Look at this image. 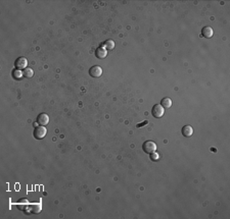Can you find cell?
<instances>
[{
	"mask_svg": "<svg viewBox=\"0 0 230 219\" xmlns=\"http://www.w3.org/2000/svg\"><path fill=\"white\" fill-rule=\"evenodd\" d=\"M193 134V128H192L191 125H184L182 128V135L186 138H189V137L192 136Z\"/></svg>",
	"mask_w": 230,
	"mask_h": 219,
	"instance_id": "cell-8",
	"label": "cell"
},
{
	"mask_svg": "<svg viewBox=\"0 0 230 219\" xmlns=\"http://www.w3.org/2000/svg\"><path fill=\"white\" fill-rule=\"evenodd\" d=\"M103 46L105 48H106L108 50H113L115 48V42L113 40H106V41L103 43Z\"/></svg>",
	"mask_w": 230,
	"mask_h": 219,
	"instance_id": "cell-12",
	"label": "cell"
},
{
	"mask_svg": "<svg viewBox=\"0 0 230 219\" xmlns=\"http://www.w3.org/2000/svg\"><path fill=\"white\" fill-rule=\"evenodd\" d=\"M147 123H148V120H144V121H143V122H141V123H138L137 125H136V128H142L143 125H146Z\"/></svg>",
	"mask_w": 230,
	"mask_h": 219,
	"instance_id": "cell-16",
	"label": "cell"
},
{
	"mask_svg": "<svg viewBox=\"0 0 230 219\" xmlns=\"http://www.w3.org/2000/svg\"><path fill=\"white\" fill-rule=\"evenodd\" d=\"M46 134H47V129H46L45 126L40 125V126H36L35 129H34V138L37 139V140H42V139L45 138Z\"/></svg>",
	"mask_w": 230,
	"mask_h": 219,
	"instance_id": "cell-1",
	"label": "cell"
},
{
	"mask_svg": "<svg viewBox=\"0 0 230 219\" xmlns=\"http://www.w3.org/2000/svg\"><path fill=\"white\" fill-rule=\"evenodd\" d=\"M172 103L173 102L170 98H164L162 100V102H161V105L164 107L165 109H168V108H170V107L172 106Z\"/></svg>",
	"mask_w": 230,
	"mask_h": 219,
	"instance_id": "cell-10",
	"label": "cell"
},
{
	"mask_svg": "<svg viewBox=\"0 0 230 219\" xmlns=\"http://www.w3.org/2000/svg\"><path fill=\"white\" fill-rule=\"evenodd\" d=\"M213 35H214V30L211 27H205L202 30V36L205 38H212Z\"/></svg>",
	"mask_w": 230,
	"mask_h": 219,
	"instance_id": "cell-7",
	"label": "cell"
},
{
	"mask_svg": "<svg viewBox=\"0 0 230 219\" xmlns=\"http://www.w3.org/2000/svg\"><path fill=\"white\" fill-rule=\"evenodd\" d=\"M14 65H16V69H26L27 65H28V60L25 57H19L14 62Z\"/></svg>",
	"mask_w": 230,
	"mask_h": 219,
	"instance_id": "cell-4",
	"label": "cell"
},
{
	"mask_svg": "<svg viewBox=\"0 0 230 219\" xmlns=\"http://www.w3.org/2000/svg\"><path fill=\"white\" fill-rule=\"evenodd\" d=\"M96 57L99 59H102V58H105L106 55H108V51L105 50V48H102V47H99V48L96 49Z\"/></svg>",
	"mask_w": 230,
	"mask_h": 219,
	"instance_id": "cell-9",
	"label": "cell"
},
{
	"mask_svg": "<svg viewBox=\"0 0 230 219\" xmlns=\"http://www.w3.org/2000/svg\"><path fill=\"white\" fill-rule=\"evenodd\" d=\"M23 71H21V69H14L13 71H12V78L16 79H21L22 78H23Z\"/></svg>",
	"mask_w": 230,
	"mask_h": 219,
	"instance_id": "cell-13",
	"label": "cell"
},
{
	"mask_svg": "<svg viewBox=\"0 0 230 219\" xmlns=\"http://www.w3.org/2000/svg\"><path fill=\"white\" fill-rule=\"evenodd\" d=\"M23 76H25V78H27V79L33 78V76H34V71H33L32 68H27L26 69H24V71H23Z\"/></svg>",
	"mask_w": 230,
	"mask_h": 219,
	"instance_id": "cell-11",
	"label": "cell"
},
{
	"mask_svg": "<svg viewBox=\"0 0 230 219\" xmlns=\"http://www.w3.org/2000/svg\"><path fill=\"white\" fill-rule=\"evenodd\" d=\"M160 158V155L157 153V152H153V153L150 154V159H152V161H158Z\"/></svg>",
	"mask_w": 230,
	"mask_h": 219,
	"instance_id": "cell-14",
	"label": "cell"
},
{
	"mask_svg": "<svg viewBox=\"0 0 230 219\" xmlns=\"http://www.w3.org/2000/svg\"><path fill=\"white\" fill-rule=\"evenodd\" d=\"M34 208H35V209H33L34 213H39L41 211V205L40 204H38V205H34Z\"/></svg>",
	"mask_w": 230,
	"mask_h": 219,
	"instance_id": "cell-15",
	"label": "cell"
},
{
	"mask_svg": "<svg viewBox=\"0 0 230 219\" xmlns=\"http://www.w3.org/2000/svg\"><path fill=\"white\" fill-rule=\"evenodd\" d=\"M152 113L153 117L160 118V117H162V116L165 114V108L162 105H161V104H155V105L152 107Z\"/></svg>",
	"mask_w": 230,
	"mask_h": 219,
	"instance_id": "cell-3",
	"label": "cell"
},
{
	"mask_svg": "<svg viewBox=\"0 0 230 219\" xmlns=\"http://www.w3.org/2000/svg\"><path fill=\"white\" fill-rule=\"evenodd\" d=\"M142 150L147 154H152L153 152L157 151V144L152 141H146L143 143Z\"/></svg>",
	"mask_w": 230,
	"mask_h": 219,
	"instance_id": "cell-2",
	"label": "cell"
},
{
	"mask_svg": "<svg viewBox=\"0 0 230 219\" xmlns=\"http://www.w3.org/2000/svg\"><path fill=\"white\" fill-rule=\"evenodd\" d=\"M37 121L40 125H46L49 122V116L46 113H40L37 117Z\"/></svg>",
	"mask_w": 230,
	"mask_h": 219,
	"instance_id": "cell-6",
	"label": "cell"
},
{
	"mask_svg": "<svg viewBox=\"0 0 230 219\" xmlns=\"http://www.w3.org/2000/svg\"><path fill=\"white\" fill-rule=\"evenodd\" d=\"M89 74H90L92 78H99L102 74V68L98 65H95V66H92L89 71Z\"/></svg>",
	"mask_w": 230,
	"mask_h": 219,
	"instance_id": "cell-5",
	"label": "cell"
}]
</instances>
